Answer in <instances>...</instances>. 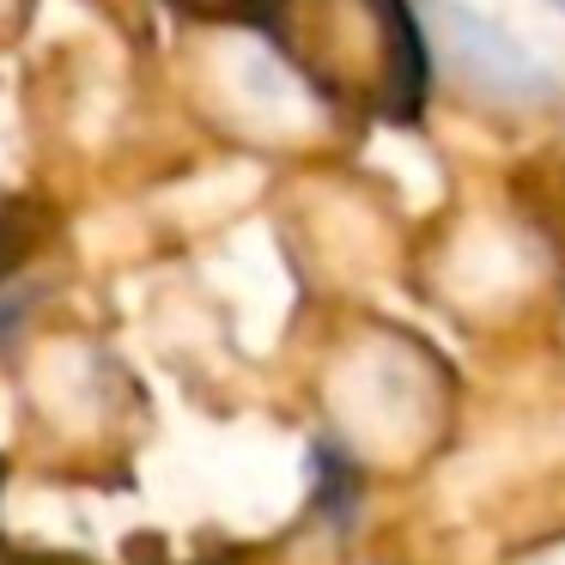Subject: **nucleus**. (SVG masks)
<instances>
[{
    "label": "nucleus",
    "instance_id": "f257e3e1",
    "mask_svg": "<svg viewBox=\"0 0 565 565\" xmlns=\"http://www.w3.org/2000/svg\"><path fill=\"white\" fill-rule=\"evenodd\" d=\"M444 25L456 31V50L468 55V67H475L492 92H541V67L529 62L504 31H492L487 19H475L468 7H444Z\"/></svg>",
    "mask_w": 565,
    "mask_h": 565
},
{
    "label": "nucleus",
    "instance_id": "f03ea898",
    "mask_svg": "<svg viewBox=\"0 0 565 565\" xmlns=\"http://www.w3.org/2000/svg\"><path fill=\"white\" fill-rule=\"evenodd\" d=\"M353 492H359L353 462H341L334 444H317V499H322V511L347 516V511H353Z\"/></svg>",
    "mask_w": 565,
    "mask_h": 565
},
{
    "label": "nucleus",
    "instance_id": "7ed1b4c3",
    "mask_svg": "<svg viewBox=\"0 0 565 565\" xmlns=\"http://www.w3.org/2000/svg\"><path fill=\"white\" fill-rule=\"evenodd\" d=\"M0 565H79V559H38V553H13V547H0Z\"/></svg>",
    "mask_w": 565,
    "mask_h": 565
},
{
    "label": "nucleus",
    "instance_id": "20e7f679",
    "mask_svg": "<svg viewBox=\"0 0 565 565\" xmlns=\"http://www.w3.org/2000/svg\"><path fill=\"white\" fill-rule=\"evenodd\" d=\"M7 256H13V244H7V213H0V274L13 268V262H7Z\"/></svg>",
    "mask_w": 565,
    "mask_h": 565
},
{
    "label": "nucleus",
    "instance_id": "39448f33",
    "mask_svg": "<svg viewBox=\"0 0 565 565\" xmlns=\"http://www.w3.org/2000/svg\"><path fill=\"white\" fill-rule=\"evenodd\" d=\"M553 7H559V13H565V0H553Z\"/></svg>",
    "mask_w": 565,
    "mask_h": 565
}]
</instances>
